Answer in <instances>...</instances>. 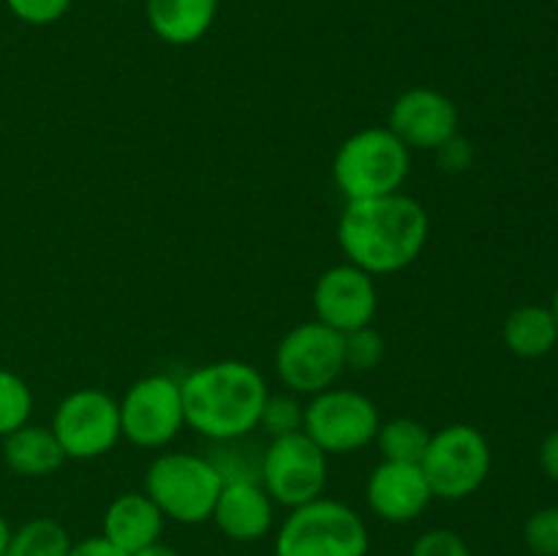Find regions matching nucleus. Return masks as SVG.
<instances>
[{"instance_id": "nucleus-6", "label": "nucleus", "mask_w": 558, "mask_h": 556, "mask_svg": "<svg viewBox=\"0 0 558 556\" xmlns=\"http://www.w3.org/2000/svg\"><path fill=\"white\" fill-rule=\"evenodd\" d=\"M490 463L494 456L483 431L469 423H452L430 434L420 469L436 499L458 501L483 488Z\"/></svg>"}, {"instance_id": "nucleus-24", "label": "nucleus", "mask_w": 558, "mask_h": 556, "mask_svg": "<svg viewBox=\"0 0 558 556\" xmlns=\"http://www.w3.org/2000/svg\"><path fill=\"white\" fill-rule=\"evenodd\" d=\"M303 409L305 407H300L294 396H267L259 418V428H265L272 439L303 431Z\"/></svg>"}, {"instance_id": "nucleus-21", "label": "nucleus", "mask_w": 558, "mask_h": 556, "mask_svg": "<svg viewBox=\"0 0 558 556\" xmlns=\"http://www.w3.org/2000/svg\"><path fill=\"white\" fill-rule=\"evenodd\" d=\"M71 545L63 523L54 518H33L11 534L3 556H69Z\"/></svg>"}, {"instance_id": "nucleus-22", "label": "nucleus", "mask_w": 558, "mask_h": 556, "mask_svg": "<svg viewBox=\"0 0 558 556\" xmlns=\"http://www.w3.org/2000/svg\"><path fill=\"white\" fill-rule=\"evenodd\" d=\"M33 392L27 382L14 371L0 368V439L14 434L31 420Z\"/></svg>"}, {"instance_id": "nucleus-8", "label": "nucleus", "mask_w": 558, "mask_h": 556, "mask_svg": "<svg viewBox=\"0 0 558 556\" xmlns=\"http://www.w3.org/2000/svg\"><path fill=\"white\" fill-rule=\"evenodd\" d=\"M343 371V333L319 319L292 327L276 349V374L292 392L316 396L336 385Z\"/></svg>"}, {"instance_id": "nucleus-28", "label": "nucleus", "mask_w": 558, "mask_h": 556, "mask_svg": "<svg viewBox=\"0 0 558 556\" xmlns=\"http://www.w3.org/2000/svg\"><path fill=\"white\" fill-rule=\"evenodd\" d=\"M434 153L447 172H463V169L469 167V161H472V147H469V142L461 140L458 134L452 136V140H447L441 147H436Z\"/></svg>"}, {"instance_id": "nucleus-7", "label": "nucleus", "mask_w": 558, "mask_h": 556, "mask_svg": "<svg viewBox=\"0 0 558 556\" xmlns=\"http://www.w3.org/2000/svg\"><path fill=\"white\" fill-rule=\"evenodd\" d=\"M379 425V407L365 392L347 387H327L303 409V431L327 456L363 450L376 439Z\"/></svg>"}, {"instance_id": "nucleus-31", "label": "nucleus", "mask_w": 558, "mask_h": 556, "mask_svg": "<svg viewBox=\"0 0 558 556\" xmlns=\"http://www.w3.org/2000/svg\"><path fill=\"white\" fill-rule=\"evenodd\" d=\"M11 534H14V529L9 527V521H5L3 512H0V556H3V554H5V548H9Z\"/></svg>"}, {"instance_id": "nucleus-9", "label": "nucleus", "mask_w": 558, "mask_h": 556, "mask_svg": "<svg viewBox=\"0 0 558 556\" xmlns=\"http://www.w3.org/2000/svg\"><path fill=\"white\" fill-rule=\"evenodd\" d=\"M259 483L272 501L289 510L308 505L327 485V452L305 431L276 436L262 452Z\"/></svg>"}, {"instance_id": "nucleus-1", "label": "nucleus", "mask_w": 558, "mask_h": 556, "mask_svg": "<svg viewBox=\"0 0 558 556\" xmlns=\"http://www.w3.org/2000/svg\"><path fill=\"white\" fill-rule=\"evenodd\" d=\"M428 210L414 196L387 194L347 202L338 221V243L347 259L368 276L407 270L428 243Z\"/></svg>"}, {"instance_id": "nucleus-11", "label": "nucleus", "mask_w": 558, "mask_h": 556, "mask_svg": "<svg viewBox=\"0 0 558 556\" xmlns=\"http://www.w3.org/2000/svg\"><path fill=\"white\" fill-rule=\"evenodd\" d=\"M49 428L58 436L65 458H76V461L107 456L123 439L118 401L96 387L69 392L54 409Z\"/></svg>"}, {"instance_id": "nucleus-18", "label": "nucleus", "mask_w": 558, "mask_h": 556, "mask_svg": "<svg viewBox=\"0 0 558 556\" xmlns=\"http://www.w3.org/2000/svg\"><path fill=\"white\" fill-rule=\"evenodd\" d=\"M3 461L20 478H47L63 467L65 452L52 428L25 423L3 436Z\"/></svg>"}, {"instance_id": "nucleus-20", "label": "nucleus", "mask_w": 558, "mask_h": 556, "mask_svg": "<svg viewBox=\"0 0 558 556\" xmlns=\"http://www.w3.org/2000/svg\"><path fill=\"white\" fill-rule=\"evenodd\" d=\"M374 442L379 445L381 461L420 463L430 442V431L420 420L392 418L379 425Z\"/></svg>"}, {"instance_id": "nucleus-26", "label": "nucleus", "mask_w": 558, "mask_h": 556, "mask_svg": "<svg viewBox=\"0 0 558 556\" xmlns=\"http://www.w3.org/2000/svg\"><path fill=\"white\" fill-rule=\"evenodd\" d=\"M5 5L25 25L44 27L63 20L71 9V0H5Z\"/></svg>"}, {"instance_id": "nucleus-29", "label": "nucleus", "mask_w": 558, "mask_h": 556, "mask_svg": "<svg viewBox=\"0 0 558 556\" xmlns=\"http://www.w3.org/2000/svg\"><path fill=\"white\" fill-rule=\"evenodd\" d=\"M69 556H129V554L118 551L109 540L104 537H87L82 540V543L71 545Z\"/></svg>"}, {"instance_id": "nucleus-33", "label": "nucleus", "mask_w": 558, "mask_h": 556, "mask_svg": "<svg viewBox=\"0 0 558 556\" xmlns=\"http://www.w3.org/2000/svg\"><path fill=\"white\" fill-rule=\"evenodd\" d=\"M550 311H554V316H556V322H558V289H556V294H554V305H550Z\"/></svg>"}, {"instance_id": "nucleus-25", "label": "nucleus", "mask_w": 558, "mask_h": 556, "mask_svg": "<svg viewBox=\"0 0 558 556\" xmlns=\"http://www.w3.org/2000/svg\"><path fill=\"white\" fill-rule=\"evenodd\" d=\"M529 551L534 556H558V507H543L523 527Z\"/></svg>"}, {"instance_id": "nucleus-3", "label": "nucleus", "mask_w": 558, "mask_h": 556, "mask_svg": "<svg viewBox=\"0 0 558 556\" xmlns=\"http://www.w3.org/2000/svg\"><path fill=\"white\" fill-rule=\"evenodd\" d=\"M412 167V150L387 125H368L338 147L332 180L347 202L374 200L401 191Z\"/></svg>"}, {"instance_id": "nucleus-2", "label": "nucleus", "mask_w": 558, "mask_h": 556, "mask_svg": "<svg viewBox=\"0 0 558 556\" xmlns=\"http://www.w3.org/2000/svg\"><path fill=\"white\" fill-rule=\"evenodd\" d=\"M185 425L210 442H238L259 425L267 382L245 360H218L180 379Z\"/></svg>"}, {"instance_id": "nucleus-10", "label": "nucleus", "mask_w": 558, "mask_h": 556, "mask_svg": "<svg viewBox=\"0 0 558 556\" xmlns=\"http://www.w3.org/2000/svg\"><path fill=\"white\" fill-rule=\"evenodd\" d=\"M120 434L136 447H167L185 425L180 379L169 374H150L136 379L118 401Z\"/></svg>"}, {"instance_id": "nucleus-19", "label": "nucleus", "mask_w": 558, "mask_h": 556, "mask_svg": "<svg viewBox=\"0 0 558 556\" xmlns=\"http://www.w3.org/2000/svg\"><path fill=\"white\" fill-rule=\"evenodd\" d=\"M505 343L523 360L545 358L558 343V322L545 305H518L505 322Z\"/></svg>"}, {"instance_id": "nucleus-4", "label": "nucleus", "mask_w": 558, "mask_h": 556, "mask_svg": "<svg viewBox=\"0 0 558 556\" xmlns=\"http://www.w3.org/2000/svg\"><path fill=\"white\" fill-rule=\"evenodd\" d=\"M368 529L357 510L319 499L289 510L276 537V556H368Z\"/></svg>"}, {"instance_id": "nucleus-14", "label": "nucleus", "mask_w": 558, "mask_h": 556, "mask_svg": "<svg viewBox=\"0 0 558 556\" xmlns=\"http://www.w3.org/2000/svg\"><path fill=\"white\" fill-rule=\"evenodd\" d=\"M365 499L381 521L409 523L423 516L434 494L420 463L381 461L365 483Z\"/></svg>"}, {"instance_id": "nucleus-32", "label": "nucleus", "mask_w": 558, "mask_h": 556, "mask_svg": "<svg viewBox=\"0 0 558 556\" xmlns=\"http://www.w3.org/2000/svg\"><path fill=\"white\" fill-rule=\"evenodd\" d=\"M134 556H180V554L174 548H169V545L156 543V545H150V548L140 551V554H134Z\"/></svg>"}, {"instance_id": "nucleus-12", "label": "nucleus", "mask_w": 558, "mask_h": 556, "mask_svg": "<svg viewBox=\"0 0 558 556\" xmlns=\"http://www.w3.org/2000/svg\"><path fill=\"white\" fill-rule=\"evenodd\" d=\"M314 311L322 325L338 333H352L374 322L379 309L374 276L354 267L352 262L336 265L319 276L314 287Z\"/></svg>"}, {"instance_id": "nucleus-5", "label": "nucleus", "mask_w": 558, "mask_h": 556, "mask_svg": "<svg viewBox=\"0 0 558 556\" xmlns=\"http://www.w3.org/2000/svg\"><path fill=\"white\" fill-rule=\"evenodd\" d=\"M221 488L223 478L216 463L183 450L153 458L145 474V494L156 501L163 518L178 523H205Z\"/></svg>"}, {"instance_id": "nucleus-23", "label": "nucleus", "mask_w": 558, "mask_h": 556, "mask_svg": "<svg viewBox=\"0 0 558 556\" xmlns=\"http://www.w3.org/2000/svg\"><path fill=\"white\" fill-rule=\"evenodd\" d=\"M343 358H347V368L374 371L385 360V338L371 325L357 327L343 336Z\"/></svg>"}, {"instance_id": "nucleus-27", "label": "nucleus", "mask_w": 558, "mask_h": 556, "mask_svg": "<svg viewBox=\"0 0 558 556\" xmlns=\"http://www.w3.org/2000/svg\"><path fill=\"white\" fill-rule=\"evenodd\" d=\"M409 556H472V551L463 543V537H458L450 529H430L414 540Z\"/></svg>"}, {"instance_id": "nucleus-16", "label": "nucleus", "mask_w": 558, "mask_h": 556, "mask_svg": "<svg viewBox=\"0 0 558 556\" xmlns=\"http://www.w3.org/2000/svg\"><path fill=\"white\" fill-rule=\"evenodd\" d=\"M163 512L147 494H123L104 512V540L123 554L134 556L158 543L163 532Z\"/></svg>"}, {"instance_id": "nucleus-13", "label": "nucleus", "mask_w": 558, "mask_h": 556, "mask_svg": "<svg viewBox=\"0 0 558 556\" xmlns=\"http://www.w3.org/2000/svg\"><path fill=\"white\" fill-rule=\"evenodd\" d=\"M387 129L409 150H436L458 134V109L434 87H412L392 101Z\"/></svg>"}, {"instance_id": "nucleus-17", "label": "nucleus", "mask_w": 558, "mask_h": 556, "mask_svg": "<svg viewBox=\"0 0 558 556\" xmlns=\"http://www.w3.org/2000/svg\"><path fill=\"white\" fill-rule=\"evenodd\" d=\"M150 31L172 47H189L207 36L218 14V0H145Z\"/></svg>"}, {"instance_id": "nucleus-30", "label": "nucleus", "mask_w": 558, "mask_h": 556, "mask_svg": "<svg viewBox=\"0 0 558 556\" xmlns=\"http://www.w3.org/2000/svg\"><path fill=\"white\" fill-rule=\"evenodd\" d=\"M539 467L550 480L558 483V431L545 436L543 445H539Z\"/></svg>"}, {"instance_id": "nucleus-15", "label": "nucleus", "mask_w": 558, "mask_h": 556, "mask_svg": "<svg viewBox=\"0 0 558 556\" xmlns=\"http://www.w3.org/2000/svg\"><path fill=\"white\" fill-rule=\"evenodd\" d=\"M272 505L259 480H227L210 518L229 540L251 543L270 532Z\"/></svg>"}]
</instances>
